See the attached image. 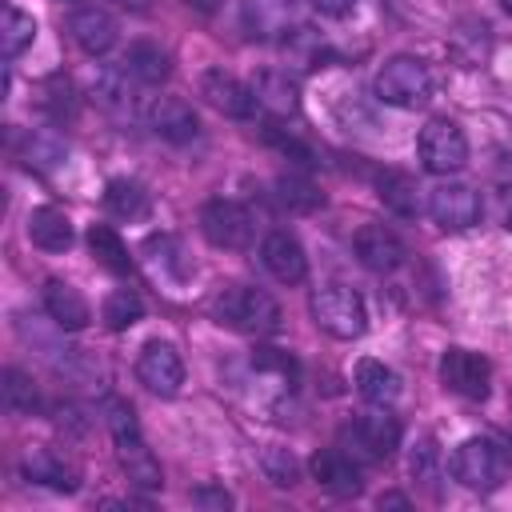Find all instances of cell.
Segmentation results:
<instances>
[{
    "instance_id": "cell-1",
    "label": "cell",
    "mask_w": 512,
    "mask_h": 512,
    "mask_svg": "<svg viewBox=\"0 0 512 512\" xmlns=\"http://www.w3.org/2000/svg\"><path fill=\"white\" fill-rule=\"evenodd\" d=\"M216 316L220 324L236 328V332H252V336H268L280 328V304L248 284H232L216 296Z\"/></svg>"
},
{
    "instance_id": "cell-2",
    "label": "cell",
    "mask_w": 512,
    "mask_h": 512,
    "mask_svg": "<svg viewBox=\"0 0 512 512\" xmlns=\"http://www.w3.org/2000/svg\"><path fill=\"white\" fill-rule=\"evenodd\" d=\"M312 320L336 336V340H356L368 328V308L356 288L348 284H324L312 292Z\"/></svg>"
},
{
    "instance_id": "cell-3",
    "label": "cell",
    "mask_w": 512,
    "mask_h": 512,
    "mask_svg": "<svg viewBox=\"0 0 512 512\" xmlns=\"http://www.w3.org/2000/svg\"><path fill=\"white\" fill-rule=\"evenodd\" d=\"M376 96L392 108H424L432 96V72L416 56H392L376 72Z\"/></svg>"
},
{
    "instance_id": "cell-4",
    "label": "cell",
    "mask_w": 512,
    "mask_h": 512,
    "mask_svg": "<svg viewBox=\"0 0 512 512\" xmlns=\"http://www.w3.org/2000/svg\"><path fill=\"white\" fill-rule=\"evenodd\" d=\"M340 448L356 460V464H380L400 448V424L388 412H372V416H356L352 424L340 428Z\"/></svg>"
},
{
    "instance_id": "cell-5",
    "label": "cell",
    "mask_w": 512,
    "mask_h": 512,
    "mask_svg": "<svg viewBox=\"0 0 512 512\" xmlns=\"http://www.w3.org/2000/svg\"><path fill=\"white\" fill-rule=\"evenodd\" d=\"M416 148H420V160H424V168H428L432 176H452V172H460V168L468 164V140H464L460 124L448 120V116L428 120V124L420 128Z\"/></svg>"
},
{
    "instance_id": "cell-6",
    "label": "cell",
    "mask_w": 512,
    "mask_h": 512,
    "mask_svg": "<svg viewBox=\"0 0 512 512\" xmlns=\"http://www.w3.org/2000/svg\"><path fill=\"white\" fill-rule=\"evenodd\" d=\"M452 476L464 484V488H472V492H488V488H496L500 484V476H504V456H500V448L492 444V440H480V436H472V440H464L456 452H452Z\"/></svg>"
},
{
    "instance_id": "cell-7",
    "label": "cell",
    "mask_w": 512,
    "mask_h": 512,
    "mask_svg": "<svg viewBox=\"0 0 512 512\" xmlns=\"http://www.w3.org/2000/svg\"><path fill=\"white\" fill-rule=\"evenodd\" d=\"M200 232L216 248H248L252 244V212L236 200H208L200 208Z\"/></svg>"
},
{
    "instance_id": "cell-8",
    "label": "cell",
    "mask_w": 512,
    "mask_h": 512,
    "mask_svg": "<svg viewBox=\"0 0 512 512\" xmlns=\"http://www.w3.org/2000/svg\"><path fill=\"white\" fill-rule=\"evenodd\" d=\"M428 212L444 232H464L480 220V196L460 180H444L428 192Z\"/></svg>"
},
{
    "instance_id": "cell-9",
    "label": "cell",
    "mask_w": 512,
    "mask_h": 512,
    "mask_svg": "<svg viewBox=\"0 0 512 512\" xmlns=\"http://www.w3.org/2000/svg\"><path fill=\"white\" fill-rule=\"evenodd\" d=\"M136 376L156 396H176L184 384V360L168 340H148L136 360Z\"/></svg>"
},
{
    "instance_id": "cell-10",
    "label": "cell",
    "mask_w": 512,
    "mask_h": 512,
    "mask_svg": "<svg viewBox=\"0 0 512 512\" xmlns=\"http://www.w3.org/2000/svg\"><path fill=\"white\" fill-rule=\"evenodd\" d=\"M440 380L444 388H452L456 396H468V400H484L488 396V384H492V368L484 356L468 352V348H448L440 356Z\"/></svg>"
},
{
    "instance_id": "cell-11",
    "label": "cell",
    "mask_w": 512,
    "mask_h": 512,
    "mask_svg": "<svg viewBox=\"0 0 512 512\" xmlns=\"http://www.w3.org/2000/svg\"><path fill=\"white\" fill-rule=\"evenodd\" d=\"M144 120H148V128H152L160 140H168V144H188V140L200 136V116H196L192 104L180 100V96H156V100L144 108Z\"/></svg>"
},
{
    "instance_id": "cell-12",
    "label": "cell",
    "mask_w": 512,
    "mask_h": 512,
    "mask_svg": "<svg viewBox=\"0 0 512 512\" xmlns=\"http://www.w3.org/2000/svg\"><path fill=\"white\" fill-rule=\"evenodd\" d=\"M200 96L216 108V112H224V116H232V120H248L252 112H256V88H248V84H240L236 76H228L224 68H208L204 76H200Z\"/></svg>"
},
{
    "instance_id": "cell-13",
    "label": "cell",
    "mask_w": 512,
    "mask_h": 512,
    "mask_svg": "<svg viewBox=\"0 0 512 512\" xmlns=\"http://www.w3.org/2000/svg\"><path fill=\"white\" fill-rule=\"evenodd\" d=\"M352 252L360 256V264H364L368 272H396V268L404 264V256H408L404 240H400L392 228H384V224H364V228H356Z\"/></svg>"
},
{
    "instance_id": "cell-14",
    "label": "cell",
    "mask_w": 512,
    "mask_h": 512,
    "mask_svg": "<svg viewBox=\"0 0 512 512\" xmlns=\"http://www.w3.org/2000/svg\"><path fill=\"white\" fill-rule=\"evenodd\" d=\"M136 76L124 64H104L92 80V100L108 108L112 116H132L136 112Z\"/></svg>"
},
{
    "instance_id": "cell-15",
    "label": "cell",
    "mask_w": 512,
    "mask_h": 512,
    "mask_svg": "<svg viewBox=\"0 0 512 512\" xmlns=\"http://www.w3.org/2000/svg\"><path fill=\"white\" fill-rule=\"evenodd\" d=\"M260 260L284 284H296L308 272V256H304V248H300V240L292 232H268L264 244H260Z\"/></svg>"
},
{
    "instance_id": "cell-16",
    "label": "cell",
    "mask_w": 512,
    "mask_h": 512,
    "mask_svg": "<svg viewBox=\"0 0 512 512\" xmlns=\"http://www.w3.org/2000/svg\"><path fill=\"white\" fill-rule=\"evenodd\" d=\"M68 32H72V40L88 52V56H104L112 44H116V20L104 12V8H76L72 16H68Z\"/></svg>"
},
{
    "instance_id": "cell-17",
    "label": "cell",
    "mask_w": 512,
    "mask_h": 512,
    "mask_svg": "<svg viewBox=\"0 0 512 512\" xmlns=\"http://www.w3.org/2000/svg\"><path fill=\"white\" fill-rule=\"evenodd\" d=\"M312 476H316V484L320 488H328L332 496H356L364 484H360V468H356V460L340 448H328V452H316L312 456Z\"/></svg>"
},
{
    "instance_id": "cell-18",
    "label": "cell",
    "mask_w": 512,
    "mask_h": 512,
    "mask_svg": "<svg viewBox=\"0 0 512 512\" xmlns=\"http://www.w3.org/2000/svg\"><path fill=\"white\" fill-rule=\"evenodd\" d=\"M44 308H48V316H52L64 332H80V328L92 320L84 296H80L72 284H64V280H48V284H44Z\"/></svg>"
},
{
    "instance_id": "cell-19",
    "label": "cell",
    "mask_w": 512,
    "mask_h": 512,
    "mask_svg": "<svg viewBox=\"0 0 512 512\" xmlns=\"http://www.w3.org/2000/svg\"><path fill=\"white\" fill-rule=\"evenodd\" d=\"M28 240H32L36 248H44V252H64V248L72 244V224H68V216H64L60 208H52V204L32 208V216H28Z\"/></svg>"
},
{
    "instance_id": "cell-20",
    "label": "cell",
    "mask_w": 512,
    "mask_h": 512,
    "mask_svg": "<svg viewBox=\"0 0 512 512\" xmlns=\"http://www.w3.org/2000/svg\"><path fill=\"white\" fill-rule=\"evenodd\" d=\"M20 468H24L28 480L48 484V488H56V492H72V488H76V472H72L56 452H48V448H28L24 460H20Z\"/></svg>"
},
{
    "instance_id": "cell-21",
    "label": "cell",
    "mask_w": 512,
    "mask_h": 512,
    "mask_svg": "<svg viewBox=\"0 0 512 512\" xmlns=\"http://www.w3.org/2000/svg\"><path fill=\"white\" fill-rule=\"evenodd\" d=\"M116 456H120V468L128 472V480L136 488H160L164 476H160V464L156 456L148 452V444L136 436V440H116Z\"/></svg>"
},
{
    "instance_id": "cell-22",
    "label": "cell",
    "mask_w": 512,
    "mask_h": 512,
    "mask_svg": "<svg viewBox=\"0 0 512 512\" xmlns=\"http://www.w3.org/2000/svg\"><path fill=\"white\" fill-rule=\"evenodd\" d=\"M356 388H360V396L368 404L384 408V404H392L400 396V376L388 364H380V360H360L356 364Z\"/></svg>"
},
{
    "instance_id": "cell-23",
    "label": "cell",
    "mask_w": 512,
    "mask_h": 512,
    "mask_svg": "<svg viewBox=\"0 0 512 512\" xmlns=\"http://www.w3.org/2000/svg\"><path fill=\"white\" fill-rule=\"evenodd\" d=\"M252 88H256V100L276 116H292L300 108V96H296V84L288 80V72H260Z\"/></svg>"
},
{
    "instance_id": "cell-24",
    "label": "cell",
    "mask_w": 512,
    "mask_h": 512,
    "mask_svg": "<svg viewBox=\"0 0 512 512\" xmlns=\"http://www.w3.org/2000/svg\"><path fill=\"white\" fill-rule=\"evenodd\" d=\"M88 248H92V256L108 268V272H116V276H124V272H132V256H128V244L108 228V224H92L88 228Z\"/></svg>"
},
{
    "instance_id": "cell-25",
    "label": "cell",
    "mask_w": 512,
    "mask_h": 512,
    "mask_svg": "<svg viewBox=\"0 0 512 512\" xmlns=\"http://www.w3.org/2000/svg\"><path fill=\"white\" fill-rule=\"evenodd\" d=\"M124 68H128L140 84H160V80L168 76V52H164L160 44L140 40V44H132V48L124 52Z\"/></svg>"
},
{
    "instance_id": "cell-26",
    "label": "cell",
    "mask_w": 512,
    "mask_h": 512,
    "mask_svg": "<svg viewBox=\"0 0 512 512\" xmlns=\"http://www.w3.org/2000/svg\"><path fill=\"white\" fill-rule=\"evenodd\" d=\"M416 180L404 176V172H384L380 176V200L396 212V216H416L420 212V200H416Z\"/></svg>"
},
{
    "instance_id": "cell-27",
    "label": "cell",
    "mask_w": 512,
    "mask_h": 512,
    "mask_svg": "<svg viewBox=\"0 0 512 512\" xmlns=\"http://www.w3.org/2000/svg\"><path fill=\"white\" fill-rule=\"evenodd\" d=\"M140 316H144V304H140V296H136L132 288H116V292H108V300H104V308H100V320H104L112 332L132 328Z\"/></svg>"
},
{
    "instance_id": "cell-28",
    "label": "cell",
    "mask_w": 512,
    "mask_h": 512,
    "mask_svg": "<svg viewBox=\"0 0 512 512\" xmlns=\"http://www.w3.org/2000/svg\"><path fill=\"white\" fill-rule=\"evenodd\" d=\"M104 204L116 216H144L148 212V192L136 180H112L108 192H104Z\"/></svg>"
},
{
    "instance_id": "cell-29",
    "label": "cell",
    "mask_w": 512,
    "mask_h": 512,
    "mask_svg": "<svg viewBox=\"0 0 512 512\" xmlns=\"http://www.w3.org/2000/svg\"><path fill=\"white\" fill-rule=\"evenodd\" d=\"M32 40H36V20L20 8H8L4 12V56L16 60Z\"/></svg>"
},
{
    "instance_id": "cell-30",
    "label": "cell",
    "mask_w": 512,
    "mask_h": 512,
    "mask_svg": "<svg viewBox=\"0 0 512 512\" xmlns=\"http://www.w3.org/2000/svg\"><path fill=\"white\" fill-rule=\"evenodd\" d=\"M0 392H4V408L8 412H32L36 408V388H32V380L20 368H4Z\"/></svg>"
},
{
    "instance_id": "cell-31",
    "label": "cell",
    "mask_w": 512,
    "mask_h": 512,
    "mask_svg": "<svg viewBox=\"0 0 512 512\" xmlns=\"http://www.w3.org/2000/svg\"><path fill=\"white\" fill-rule=\"evenodd\" d=\"M104 420H108L112 440H136V436H140L136 412H132V404H124V400H108V404H104Z\"/></svg>"
},
{
    "instance_id": "cell-32",
    "label": "cell",
    "mask_w": 512,
    "mask_h": 512,
    "mask_svg": "<svg viewBox=\"0 0 512 512\" xmlns=\"http://www.w3.org/2000/svg\"><path fill=\"white\" fill-rule=\"evenodd\" d=\"M280 200L288 204V208H296V212H308V208H316L320 204V192L308 184V180H296V176H284L280 184Z\"/></svg>"
},
{
    "instance_id": "cell-33",
    "label": "cell",
    "mask_w": 512,
    "mask_h": 512,
    "mask_svg": "<svg viewBox=\"0 0 512 512\" xmlns=\"http://www.w3.org/2000/svg\"><path fill=\"white\" fill-rule=\"evenodd\" d=\"M264 472L276 488H292L296 484V460L284 452V448H268L264 452Z\"/></svg>"
},
{
    "instance_id": "cell-34",
    "label": "cell",
    "mask_w": 512,
    "mask_h": 512,
    "mask_svg": "<svg viewBox=\"0 0 512 512\" xmlns=\"http://www.w3.org/2000/svg\"><path fill=\"white\" fill-rule=\"evenodd\" d=\"M28 156H32V164H60L68 156V148H64V140H56V136L44 132V136H32Z\"/></svg>"
},
{
    "instance_id": "cell-35",
    "label": "cell",
    "mask_w": 512,
    "mask_h": 512,
    "mask_svg": "<svg viewBox=\"0 0 512 512\" xmlns=\"http://www.w3.org/2000/svg\"><path fill=\"white\" fill-rule=\"evenodd\" d=\"M436 460H440L436 440H432V436H424V440L416 444V452H412V464H408V468H412V476H416V480H428V476L436 472Z\"/></svg>"
},
{
    "instance_id": "cell-36",
    "label": "cell",
    "mask_w": 512,
    "mask_h": 512,
    "mask_svg": "<svg viewBox=\"0 0 512 512\" xmlns=\"http://www.w3.org/2000/svg\"><path fill=\"white\" fill-rule=\"evenodd\" d=\"M252 364H256V368H272V372H284V376H292V372H296L292 356H284L280 348H260V352L252 356Z\"/></svg>"
},
{
    "instance_id": "cell-37",
    "label": "cell",
    "mask_w": 512,
    "mask_h": 512,
    "mask_svg": "<svg viewBox=\"0 0 512 512\" xmlns=\"http://www.w3.org/2000/svg\"><path fill=\"white\" fill-rule=\"evenodd\" d=\"M192 500L204 504V508H228V504H232V496H228L224 488H196Z\"/></svg>"
},
{
    "instance_id": "cell-38",
    "label": "cell",
    "mask_w": 512,
    "mask_h": 512,
    "mask_svg": "<svg viewBox=\"0 0 512 512\" xmlns=\"http://www.w3.org/2000/svg\"><path fill=\"white\" fill-rule=\"evenodd\" d=\"M316 12H324V16H348L352 8H356V0H308Z\"/></svg>"
},
{
    "instance_id": "cell-39",
    "label": "cell",
    "mask_w": 512,
    "mask_h": 512,
    "mask_svg": "<svg viewBox=\"0 0 512 512\" xmlns=\"http://www.w3.org/2000/svg\"><path fill=\"white\" fill-rule=\"evenodd\" d=\"M380 508H408V500L396 496V492H388V496H380Z\"/></svg>"
},
{
    "instance_id": "cell-40",
    "label": "cell",
    "mask_w": 512,
    "mask_h": 512,
    "mask_svg": "<svg viewBox=\"0 0 512 512\" xmlns=\"http://www.w3.org/2000/svg\"><path fill=\"white\" fill-rule=\"evenodd\" d=\"M504 228L512 232V188L504 192Z\"/></svg>"
},
{
    "instance_id": "cell-41",
    "label": "cell",
    "mask_w": 512,
    "mask_h": 512,
    "mask_svg": "<svg viewBox=\"0 0 512 512\" xmlns=\"http://www.w3.org/2000/svg\"><path fill=\"white\" fill-rule=\"evenodd\" d=\"M500 4H504V12H508V16H512V0H500Z\"/></svg>"
}]
</instances>
